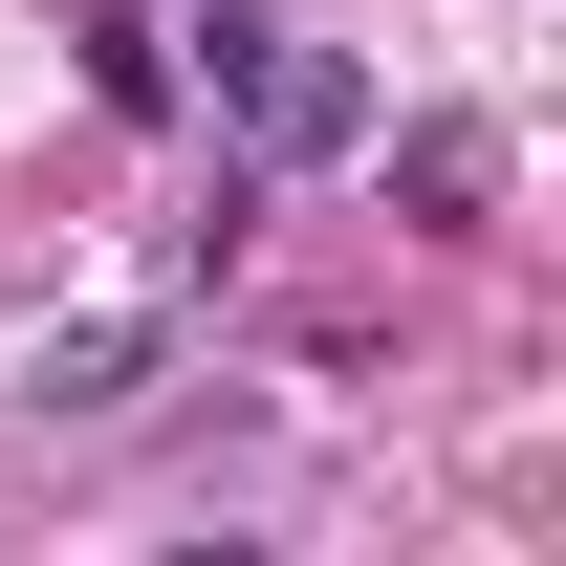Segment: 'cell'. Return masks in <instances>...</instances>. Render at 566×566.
I'll use <instances>...</instances> for the list:
<instances>
[{"mask_svg":"<svg viewBox=\"0 0 566 566\" xmlns=\"http://www.w3.org/2000/svg\"><path fill=\"white\" fill-rule=\"evenodd\" d=\"M218 109H240V132H262L283 175H327V153L370 132V66H349V44H262V66L218 87Z\"/></svg>","mask_w":566,"mask_h":566,"instance_id":"6da1fadb","label":"cell"}]
</instances>
